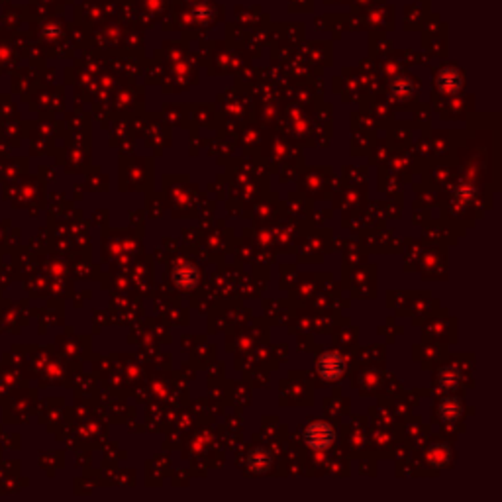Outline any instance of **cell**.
Returning <instances> with one entry per match:
<instances>
[{
	"label": "cell",
	"instance_id": "6da1fadb",
	"mask_svg": "<svg viewBox=\"0 0 502 502\" xmlns=\"http://www.w3.org/2000/svg\"><path fill=\"white\" fill-rule=\"evenodd\" d=\"M335 429L328 422H312L304 429V443L314 451H326L334 446Z\"/></svg>",
	"mask_w": 502,
	"mask_h": 502
},
{
	"label": "cell",
	"instance_id": "7a4b0ae2",
	"mask_svg": "<svg viewBox=\"0 0 502 502\" xmlns=\"http://www.w3.org/2000/svg\"><path fill=\"white\" fill-rule=\"evenodd\" d=\"M316 367H318V373H320V376H322L324 381H337L340 376L344 375L345 371V363L342 356L332 353V351L322 353V356L318 357Z\"/></svg>",
	"mask_w": 502,
	"mask_h": 502
},
{
	"label": "cell",
	"instance_id": "3957f363",
	"mask_svg": "<svg viewBox=\"0 0 502 502\" xmlns=\"http://www.w3.org/2000/svg\"><path fill=\"white\" fill-rule=\"evenodd\" d=\"M173 281H175L178 289L190 291V289H195V287L199 284L200 273L192 263H181V265L175 267V271H173Z\"/></svg>",
	"mask_w": 502,
	"mask_h": 502
},
{
	"label": "cell",
	"instance_id": "277c9868",
	"mask_svg": "<svg viewBox=\"0 0 502 502\" xmlns=\"http://www.w3.org/2000/svg\"><path fill=\"white\" fill-rule=\"evenodd\" d=\"M271 455L265 450L251 451L250 457H248V469L253 471V473H267V471L271 469Z\"/></svg>",
	"mask_w": 502,
	"mask_h": 502
},
{
	"label": "cell",
	"instance_id": "5b68a950",
	"mask_svg": "<svg viewBox=\"0 0 502 502\" xmlns=\"http://www.w3.org/2000/svg\"><path fill=\"white\" fill-rule=\"evenodd\" d=\"M461 404L459 400H446L441 408H439V412H441V416L443 420H457L461 416Z\"/></svg>",
	"mask_w": 502,
	"mask_h": 502
}]
</instances>
